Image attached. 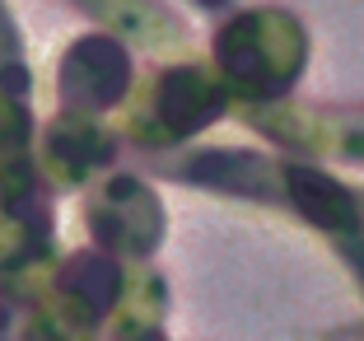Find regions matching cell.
<instances>
[{
    "label": "cell",
    "mask_w": 364,
    "mask_h": 341,
    "mask_svg": "<svg viewBox=\"0 0 364 341\" xmlns=\"http://www.w3.org/2000/svg\"><path fill=\"white\" fill-rule=\"evenodd\" d=\"M215 56L234 89H247L257 98H280L304 70V33L294 19L276 10L238 14L215 38Z\"/></svg>",
    "instance_id": "1"
},
{
    "label": "cell",
    "mask_w": 364,
    "mask_h": 341,
    "mask_svg": "<svg viewBox=\"0 0 364 341\" xmlns=\"http://www.w3.org/2000/svg\"><path fill=\"white\" fill-rule=\"evenodd\" d=\"M131 85V61L117 43L107 38H85L65 52L61 65V98L75 112H94V107H112Z\"/></svg>",
    "instance_id": "2"
},
{
    "label": "cell",
    "mask_w": 364,
    "mask_h": 341,
    "mask_svg": "<svg viewBox=\"0 0 364 341\" xmlns=\"http://www.w3.org/2000/svg\"><path fill=\"white\" fill-rule=\"evenodd\" d=\"M89 224L103 243H127L131 253H145L159 238V201L136 178H112L89 201Z\"/></svg>",
    "instance_id": "3"
},
{
    "label": "cell",
    "mask_w": 364,
    "mask_h": 341,
    "mask_svg": "<svg viewBox=\"0 0 364 341\" xmlns=\"http://www.w3.org/2000/svg\"><path fill=\"white\" fill-rule=\"evenodd\" d=\"M220 107H225V89L215 85L201 65H178V70H168L159 80V89H154L150 117L168 131L164 140H178V136H187V131L205 127L210 117H220Z\"/></svg>",
    "instance_id": "4"
},
{
    "label": "cell",
    "mask_w": 364,
    "mask_h": 341,
    "mask_svg": "<svg viewBox=\"0 0 364 341\" xmlns=\"http://www.w3.org/2000/svg\"><path fill=\"white\" fill-rule=\"evenodd\" d=\"M280 196H289L309 220L327 224V229H336V234L360 220V196H350L341 182H332L327 173H318V169H285Z\"/></svg>",
    "instance_id": "5"
},
{
    "label": "cell",
    "mask_w": 364,
    "mask_h": 341,
    "mask_svg": "<svg viewBox=\"0 0 364 341\" xmlns=\"http://www.w3.org/2000/svg\"><path fill=\"white\" fill-rule=\"evenodd\" d=\"M47 159H52V169L61 173L65 182H80V178H89L98 164L112 159V140L98 127H89L85 117H70V122L61 117L47 131Z\"/></svg>",
    "instance_id": "6"
},
{
    "label": "cell",
    "mask_w": 364,
    "mask_h": 341,
    "mask_svg": "<svg viewBox=\"0 0 364 341\" xmlns=\"http://www.w3.org/2000/svg\"><path fill=\"white\" fill-rule=\"evenodd\" d=\"M201 5H225V0H201Z\"/></svg>",
    "instance_id": "7"
}]
</instances>
